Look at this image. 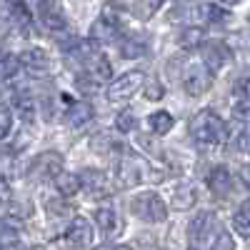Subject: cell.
Segmentation results:
<instances>
[{
    "label": "cell",
    "instance_id": "6da1fadb",
    "mask_svg": "<svg viewBox=\"0 0 250 250\" xmlns=\"http://www.w3.org/2000/svg\"><path fill=\"white\" fill-rule=\"evenodd\" d=\"M190 135L203 145H218L225 140V123L213 110H200L190 120Z\"/></svg>",
    "mask_w": 250,
    "mask_h": 250
},
{
    "label": "cell",
    "instance_id": "7a4b0ae2",
    "mask_svg": "<svg viewBox=\"0 0 250 250\" xmlns=\"http://www.w3.org/2000/svg\"><path fill=\"white\" fill-rule=\"evenodd\" d=\"M148 173H150L148 163H145L140 155H135V153L120 155V160H118V165H115V175H118V180H120L123 188H133V185L145 183V180L150 178Z\"/></svg>",
    "mask_w": 250,
    "mask_h": 250
},
{
    "label": "cell",
    "instance_id": "3957f363",
    "mask_svg": "<svg viewBox=\"0 0 250 250\" xmlns=\"http://www.w3.org/2000/svg\"><path fill=\"white\" fill-rule=\"evenodd\" d=\"M130 210L135 213V218L145 220V223H163L168 218V205L163 203V198L158 193H140L133 198Z\"/></svg>",
    "mask_w": 250,
    "mask_h": 250
},
{
    "label": "cell",
    "instance_id": "277c9868",
    "mask_svg": "<svg viewBox=\"0 0 250 250\" xmlns=\"http://www.w3.org/2000/svg\"><path fill=\"white\" fill-rule=\"evenodd\" d=\"M215 225H218V218L210 210L198 213L190 220V225H188V238H190V245H195V248L213 245V240H215Z\"/></svg>",
    "mask_w": 250,
    "mask_h": 250
},
{
    "label": "cell",
    "instance_id": "5b68a950",
    "mask_svg": "<svg viewBox=\"0 0 250 250\" xmlns=\"http://www.w3.org/2000/svg\"><path fill=\"white\" fill-rule=\"evenodd\" d=\"M145 85V73L143 70H130V73H123L120 78H115L108 88V98L113 103H125L130 100L140 88Z\"/></svg>",
    "mask_w": 250,
    "mask_h": 250
},
{
    "label": "cell",
    "instance_id": "8992f818",
    "mask_svg": "<svg viewBox=\"0 0 250 250\" xmlns=\"http://www.w3.org/2000/svg\"><path fill=\"white\" fill-rule=\"evenodd\" d=\"M213 85V73L208 70L203 62H193L188 65L185 73H183V88L190 98H198L203 93H208V88Z\"/></svg>",
    "mask_w": 250,
    "mask_h": 250
},
{
    "label": "cell",
    "instance_id": "52a82bcc",
    "mask_svg": "<svg viewBox=\"0 0 250 250\" xmlns=\"http://www.w3.org/2000/svg\"><path fill=\"white\" fill-rule=\"evenodd\" d=\"M62 173V155L55 150L40 153L30 163V178L33 180H55Z\"/></svg>",
    "mask_w": 250,
    "mask_h": 250
},
{
    "label": "cell",
    "instance_id": "ba28073f",
    "mask_svg": "<svg viewBox=\"0 0 250 250\" xmlns=\"http://www.w3.org/2000/svg\"><path fill=\"white\" fill-rule=\"evenodd\" d=\"M38 18L48 30L58 33L68 28V15L60 0H38Z\"/></svg>",
    "mask_w": 250,
    "mask_h": 250
},
{
    "label": "cell",
    "instance_id": "9c48e42d",
    "mask_svg": "<svg viewBox=\"0 0 250 250\" xmlns=\"http://www.w3.org/2000/svg\"><path fill=\"white\" fill-rule=\"evenodd\" d=\"M230 58H233V53L223 40H208V43H203V65L210 73H218L220 68H225L230 62Z\"/></svg>",
    "mask_w": 250,
    "mask_h": 250
},
{
    "label": "cell",
    "instance_id": "30bf717a",
    "mask_svg": "<svg viewBox=\"0 0 250 250\" xmlns=\"http://www.w3.org/2000/svg\"><path fill=\"white\" fill-rule=\"evenodd\" d=\"M0 20L13 28H20V30H28L30 28V10L28 5L18 3V0H0Z\"/></svg>",
    "mask_w": 250,
    "mask_h": 250
},
{
    "label": "cell",
    "instance_id": "8fae6325",
    "mask_svg": "<svg viewBox=\"0 0 250 250\" xmlns=\"http://www.w3.org/2000/svg\"><path fill=\"white\" fill-rule=\"evenodd\" d=\"M118 30H120L118 15L110 8H105V10H103V15L90 25V38L98 40V43H113V40L118 38Z\"/></svg>",
    "mask_w": 250,
    "mask_h": 250
},
{
    "label": "cell",
    "instance_id": "7c38bea8",
    "mask_svg": "<svg viewBox=\"0 0 250 250\" xmlns=\"http://www.w3.org/2000/svg\"><path fill=\"white\" fill-rule=\"evenodd\" d=\"M80 178V188L85 193L95 195V198H103V195H108V188H110V180L105 173H100V170H93V168H85V170H80L78 173Z\"/></svg>",
    "mask_w": 250,
    "mask_h": 250
},
{
    "label": "cell",
    "instance_id": "4fadbf2b",
    "mask_svg": "<svg viewBox=\"0 0 250 250\" xmlns=\"http://www.w3.org/2000/svg\"><path fill=\"white\" fill-rule=\"evenodd\" d=\"M18 60H20V68H25L35 75L45 73L50 68V55L43 48H28V50H23L18 55Z\"/></svg>",
    "mask_w": 250,
    "mask_h": 250
},
{
    "label": "cell",
    "instance_id": "5bb4252c",
    "mask_svg": "<svg viewBox=\"0 0 250 250\" xmlns=\"http://www.w3.org/2000/svg\"><path fill=\"white\" fill-rule=\"evenodd\" d=\"M65 238L70 245H78V248H85L93 243V225L85 220V218H73L68 230H65Z\"/></svg>",
    "mask_w": 250,
    "mask_h": 250
},
{
    "label": "cell",
    "instance_id": "9a60e30c",
    "mask_svg": "<svg viewBox=\"0 0 250 250\" xmlns=\"http://www.w3.org/2000/svg\"><path fill=\"white\" fill-rule=\"evenodd\" d=\"M208 188L215 195H228L233 188V173L225 168V165H215V168L208 173Z\"/></svg>",
    "mask_w": 250,
    "mask_h": 250
},
{
    "label": "cell",
    "instance_id": "2e32d148",
    "mask_svg": "<svg viewBox=\"0 0 250 250\" xmlns=\"http://www.w3.org/2000/svg\"><path fill=\"white\" fill-rule=\"evenodd\" d=\"M93 115H95V110H93V105L90 103H73V105L65 110V125L68 128H83V125H88L90 120H93Z\"/></svg>",
    "mask_w": 250,
    "mask_h": 250
},
{
    "label": "cell",
    "instance_id": "e0dca14e",
    "mask_svg": "<svg viewBox=\"0 0 250 250\" xmlns=\"http://www.w3.org/2000/svg\"><path fill=\"white\" fill-rule=\"evenodd\" d=\"M198 200V190L193 183H178L173 188V208L175 210H190Z\"/></svg>",
    "mask_w": 250,
    "mask_h": 250
},
{
    "label": "cell",
    "instance_id": "ac0fdd59",
    "mask_svg": "<svg viewBox=\"0 0 250 250\" xmlns=\"http://www.w3.org/2000/svg\"><path fill=\"white\" fill-rule=\"evenodd\" d=\"M93 218H95V225L100 228L103 233H108V235L118 228V213H115V208H110V205H100V208H95Z\"/></svg>",
    "mask_w": 250,
    "mask_h": 250
},
{
    "label": "cell",
    "instance_id": "d6986e66",
    "mask_svg": "<svg viewBox=\"0 0 250 250\" xmlns=\"http://www.w3.org/2000/svg\"><path fill=\"white\" fill-rule=\"evenodd\" d=\"M148 125H150L153 135L163 138V135H168V133L173 130V125H175V118H173V115H170L168 110H158V113H153V115L148 118Z\"/></svg>",
    "mask_w": 250,
    "mask_h": 250
},
{
    "label": "cell",
    "instance_id": "ffe728a7",
    "mask_svg": "<svg viewBox=\"0 0 250 250\" xmlns=\"http://www.w3.org/2000/svg\"><path fill=\"white\" fill-rule=\"evenodd\" d=\"M18 235H20V223L18 220H13V218L0 220V248H15V245H20Z\"/></svg>",
    "mask_w": 250,
    "mask_h": 250
},
{
    "label": "cell",
    "instance_id": "44dd1931",
    "mask_svg": "<svg viewBox=\"0 0 250 250\" xmlns=\"http://www.w3.org/2000/svg\"><path fill=\"white\" fill-rule=\"evenodd\" d=\"M90 148L95 150V153H100V155H105V153H113V150H120L123 148V145L110 135V133H105V130H103V133H98V135H93L90 138Z\"/></svg>",
    "mask_w": 250,
    "mask_h": 250
},
{
    "label": "cell",
    "instance_id": "7402d4cb",
    "mask_svg": "<svg viewBox=\"0 0 250 250\" xmlns=\"http://www.w3.org/2000/svg\"><path fill=\"white\" fill-rule=\"evenodd\" d=\"M233 225L243 238H250V200H243L233 215Z\"/></svg>",
    "mask_w": 250,
    "mask_h": 250
},
{
    "label": "cell",
    "instance_id": "603a6c76",
    "mask_svg": "<svg viewBox=\"0 0 250 250\" xmlns=\"http://www.w3.org/2000/svg\"><path fill=\"white\" fill-rule=\"evenodd\" d=\"M55 185H58V193L65 195V198H73L78 190H80V178L78 175H70V173H60L55 178Z\"/></svg>",
    "mask_w": 250,
    "mask_h": 250
},
{
    "label": "cell",
    "instance_id": "cb8c5ba5",
    "mask_svg": "<svg viewBox=\"0 0 250 250\" xmlns=\"http://www.w3.org/2000/svg\"><path fill=\"white\" fill-rule=\"evenodd\" d=\"M100 78H95L93 73H80L78 78H75V85H78V90L83 93V95H95L103 85H100Z\"/></svg>",
    "mask_w": 250,
    "mask_h": 250
},
{
    "label": "cell",
    "instance_id": "d4e9b609",
    "mask_svg": "<svg viewBox=\"0 0 250 250\" xmlns=\"http://www.w3.org/2000/svg\"><path fill=\"white\" fill-rule=\"evenodd\" d=\"M20 70V60L10 53H0V80H13Z\"/></svg>",
    "mask_w": 250,
    "mask_h": 250
},
{
    "label": "cell",
    "instance_id": "484cf974",
    "mask_svg": "<svg viewBox=\"0 0 250 250\" xmlns=\"http://www.w3.org/2000/svg\"><path fill=\"white\" fill-rule=\"evenodd\" d=\"M178 43H180V48H185V50L200 45V43H203V30H200V28H183V30L178 33Z\"/></svg>",
    "mask_w": 250,
    "mask_h": 250
},
{
    "label": "cell",
    "instance_id": "4316f807",
    "mask_svg": "<svg viewBox=\"0 0 250 250\" xmlns=\"http://www.w3.org/2000/svg\"><path fill=\"white\" fill-rule=\"evenodd\" d=\"M165 3V0H138V3L133 5V15L140 18V20H148L158 13V8Z\"/></svg>",
    "mask_w": 250,
    "mask_h": 250
},
{
    "label": "cell",
    "instance_id": "83f0119b",
    "mask_svg": "<svg viewBox=\"0 0 250 250\" xmlns=\"http://www.w3.org/2000/svg\"><path fill=\"white\" fill-rule=\"evenodd\" d=\"M145 53H148V45L143 43V40H133V38H128V40H123L120 43V55L123 58H143Z\"/></svg>",
    "mask_w": 250,
    "mask_h": 250
},
{
    "label": "cell",
    "instance_id": "f1b7e54d",
    "mask_svg": "<svg viewBox=\"0 0 250 250\" xmlns=\"http://www.w3.org/2000/svg\"><path fill=\"white\" fill-rule=\"evenodd\" d=\"M200 13H203V18L208 20V23H225V20L230 18V13H228L225 8H220V5H215V3L200 5Z\"/></svg>",
    "mask_w": 250,
    "mask_h": 250
},
{
    "label": "cell",
    "instance_id": "f546056e",
    "mask_svg": "<svg viewBox=\"0 0 250 250\" xmlns=\"http://www.w3.org/2000/svg\"><path fill=\"white\" fill-rule=\"evenodd\" d=\"M45 208H48V213H50V218L55 215V218H60V215H65V213H70V205H68V198L65 195H55V198H50L48 203H45Z\"/></svg>",
    "mask_w": 250,
    "mask_h": 250
},
{
    "label": "cell",
    "instance_id": "4dcf8cb0",
    "mask_svg": "<svg viewBox=\"0 0 250 250\" xmlns=\"http://www.w3.org/2000/svg\"><path fill=\"white\" fill-rule=\"evenodd\" d=\"M115 128H118V133H133L138 128V118L133 115V110H123L115 118Z\"/></svg>",
    "mask_w": 250,
    "mask_h": 250
},
{
    "label": "cell",
    "instance_id": "1f68e13d",
    "mask_svg": "<svg viewBox=\"0 0 250 250\" xmlns=\"http://www.w3.org/2000/svg\"><path fill=\"white\" fill-rule=\"evenodd\" d=\"M15 110L20 113V118H23V120H33V115H35L33 98H28V95H15Z\"/></svg>",
    "mask_w": 250,
    "mask_h": 250
},
{
    "label": "cell",
    "instance_id": "d6a6232c",
    "mask_svg": "<svg viewBox=\"0 0 250 250\" xmlns=\"http://www.w3.org/2000/svg\"><path fill=\"white\" fill-rule=\"evenodd\" d=\"M13 130V110L8 105H0V140L8 138Z\"/></svg>",
    "mask_w": 250,
    "mask_h": 250
},
{
    "label": "cell",
    "instance_id": "836d02e7",
    "mask_svg": "<svg viewBox=\"0 0 250 250\" xmlns=\"http://www.w3.org/2000/svg\"><path fill=\"white\" fill-rule=\"evenodd\" d=\"M163 85H160V80L158 78H153V80H148V85H145V98L148 100H163Z\"/></svg>",
    "mask_w": 250,
    "mask_h": 250
},
{
    "label": "cell",
    "instance_id": "e575fe53",
    "mask_svg": "<svg viewBox=\"0 0 250 250\" xmlns=\"http://www.w3.org/2000/svg\"><path fill=\"white\" fill-rule=\"evenodd\" d=\"M233 115H235L238 120L250 123V98H240V103L233 108Z\"/></svg>",
    "mask_w": 250,
    "mask_h": 250
},
{
    "label": "cell",
    "instance_id": "d590c367",
    "mask_svg": "<svg viewBox=\"0 0 250 250\" xmlns=\"http://www.w3.org/2000/svg\"><path fill=\"white\" fill-rule=\"evenodd\" d=\"M233 95L238 98H250V78H240L233 83Z\"/></svg>",
    "mask_w": 250,
    "mask_h": 250
},
{
    "label": "cell",
    "instance_id": "8d00e7d4",
    "mask_svg": "<svg viewBox=\"0 0 250 250\" xmlns=\"http://www.w3.org/2000/svg\"><path fill=\"white\" fill-rule=\"evenodd\" d=\"M213 248L215 250H233L235 248V240L228 235V233H218V238L213 240Z\"/></svg>",
    "mask_w": 250,
    "mask_h": 250
},
{
    "label": "cell",
    "instance_id": "74e56055",
    "mask_svg": "<svg viewBox=\"0 0 250 250\" xmlns=\"http://www.w3.org/2000/svg\"><path fill=\"white\" fill-rule=\"evenodd\" d=\"M235 148L240 153H250V130H243L238 138H235Z\"/></svg>",
    "mask_w": 250,
    "mask_h": 250
},
{
    "label": "cell",
    "instance_id": "f35d334b",
    "mask_svg": "<svg viewBox=\"0 0 250 250\" xmlns=\"http://www.w3.org/2000/svg\"><path fill=\"white\" fill-rule=\"evenodd\" d=\"M10 200V185L5 183V178L0 175V205H5Z\"/></svg>",
    "mask_w": 250,
    "mask_h": 250
},
{
    "label": "cell",
    "instance_id": "ab89813d",
    "mask_svg": "<svg viewBox=\"0 0 250 250\" xmlns=\"http://www.w3.org/2000/svg\"><path fill=\"white\" fill-rule=\"evenodd\" d=\"M138 140H140V145H143V148H148V153H153V155H160V145H158V143H150V140L145 138V135H140Z\"/></svg>",
    "mask_w": 250,
    "mask_h": 250
},
{
    "label": "cell",
    "instance_id": "60d3db41",
    "mask_svg": "<svg viewBox=\"0 0 250 250\" xmlns=\"http://www.w3.org/2000/svg\"><path fill=\"white\" fill-rule=\"evenodd\" d=\"M240 178H243V183L248 185V190H250V165H245V168L240 170Z\"/></svg>",
    "mask_w": 250,
    "mask_h": 250
},
{
    "label": "cell",
    "instance_id": "b9f144b4",
    "mask_svg": "<svg viewBox=\"0 0 250 250\" xmlns=\"http://www.w3.org/2000/svg\"><path fill=\"white\" fill-rule=\"evenodd\" d=\"M223 3H228V5H238V3H243V0H223Z\"/></svg>",
    "mask_w": 250,
    "mask_h": 250
},
{
    "label": "cell",
    "instance_id": "7bdbcfd3",
    "mask_svg": "<svg viewBox=\"0 0 250 250\" xmlns=\"http://www.w3.org/2000/svg\"><path fill=\"white\" fill-rule=\"evenodd\" d=\"M180 3H188V0H180Z\"/></svg>",
    "mask_w": 250,
    "mask_h": 250
}]
</instances>
